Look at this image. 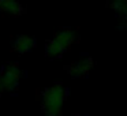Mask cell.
Here are the masks:
<instances>
[{
  "label": "cell",
  "mask_w": 127,
  "mask_h": 116,
  "mask_svg": "<svg viewBox=\"0 0 127 116\" xmlns=\"http://www.w3.org/2000/svg\"><path fill=\"white\" fill-rule=\"evenodd\" d=\"M67 97V90L62 83L47 87L41 94V108L45 116H60L62 107Z\"/></svg>",
  "instance_id": "6da1fadb"
},
{
  "label": "cell",
  "mask_w": 127,
  "mask_h": 116,
  "mask_svg": "<svg viewBox=\"0 0 127 116\" xmlns=\"http://www.w3.org/2000/svg\"><path fill=\"white\" fill-rule=\"evenodd\" d=\"M78 38V34L75 29L71 28H63L55 34L51 40L47 41L45 45V53L48 58H62L67 51L71 48V45Z\"/></svg>",
  "instance_id": "7a4b0ae2"
},
{
  "label": "cell",
  "mask_w": 127,
  "mask_h": 116,
  "mask_svg": "<svg viewBox=\"0 0 127 116\" xmlns=\"http://www.w3.org/2000/svg\"><path fill=\"white\" fill-rule=\"evenodd\" d=\"M0 77H1V83H3L4 90L12 91L18 87L19 85L22 72L17 63H7L3 67V70L0 71Z\"/></svg>",
  "instance_id": "3957f363"
},
{
  "label": "cell",
  "mask_w": 127,
  "mask_h": 116,
  "mask_svg": "<svg viewBox=\"0 0 127 116\" xmlns=\"http://www.w3.org/2000/svg\"><path fill=\"white\" fill-rule=\"evenodd\" d=\"M93 59L92 58H82L79 60L74 61L68 67V74L72 78H85L93 68Z\"/></svg>",
  "instance_id": "277c9868"
},
{
  "label": "cell",
  "mask_w": 127,
  "mask_h": 116,
  "mask_svg": "<svg viewBox=\"0 0 127 116\" xmlns=\"http://www.w3.org/2000/svg\"><path fill=\"white\" fill-rule=\"evenodd\" d=\"M37 45V41L34 37H29V36H19L15 38L14 41V51L18 53H28L33 49Z\"/></svg>",
  "instance_id": "5b68a950"
},
{
  "label": "cell",
  "mask_w": 127,
  "mask_h": 116,
  "mask_svg": "<svg viewBox=\"0 0 127 116\" xmlns=\"http://www.w3.org/2000/svg\"><path fill=\"white\" fill-rule=\"evenodd\" d=\"M0 8H1V12L10 15V17H18L23 12V7L15 0L0 1Z\"/></svg>",
  "instance_id": "8992f818"
},
{
  "label": "cell",
  "mask_w": 127,
  "mask_h": 116,
  "mask_svg": "<svg viewBox=\"0 0 127 116\" xmlns=\"http://www.w3.org/2000/svg\"><path fill=\"white\" fill-rule=\"evenodd\" d=\"M111 8L115 11L116 17L122 21V25L127 28V0H118L111 4Z\"/></svg>",
  "instance_id": "52a82bcc"
},
{
  "label": "cell",
  "mask_w": 127,
  "mask_h": 116,
  "mask_svg": "<svg viewBox=\"0 0 127 116\" xmlns=\"http://www.w3.org/2000/svg\"><path fill=\"white\" fill-rule=\"evenodd\" d=\"M3 83H1V77H0V96H1V93H3Z\"/></svg>",
  "instance_id": "ba28073f"
},
{
  "label": "cell",
  "mask_w": 127,
  "mask_h": 116,
  "mask_svg": "<svg viewBox=\"0 0 127 116\" xmlns=\"http://www.w3.org/2000/svg\"><path fill=\"white\" fill-rule=\"evenodd\" d=\"M72 116H86V115H72Z\"/></svg>",
  "instance_id": "9c48e42d"
},
{
  "label": "cell",
  "mask_w": 127,
  "mask_h": 116,
  "mask_svg": "<svg viewBox=\"0 0 127 116\" xmlns=\"http://www.w3.org/2000/svg\"><path fill=\"white\" fill-rule=\"evenodd\" d=\"M0 12H1V8H0Z\"/></svg>",
  "instance_id": "30bf717a"
}]
</instances>
